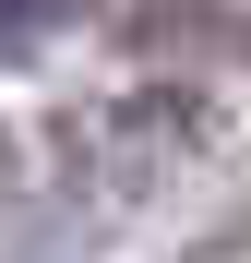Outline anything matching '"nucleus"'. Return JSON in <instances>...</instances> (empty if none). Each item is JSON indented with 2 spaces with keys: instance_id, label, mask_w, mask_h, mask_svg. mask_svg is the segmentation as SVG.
I'll return each mask as SVG.
<instances>
[{
  "instance_id": "nucleus-1",
  "label": "nucleus",
  "mask_w": 251,
  "mask_h": 263,
  "mask_svg": "<svg viewBox=\"0 0 251 263\" xmlns=\"http://www.w3.org/2000/svg\"><path fill=\"white\" fill-rule=\"evenodd\" d=\"M84 12V0H0V36H12V48H24V36H60Z\"/></svg>"
}]
</instances>
